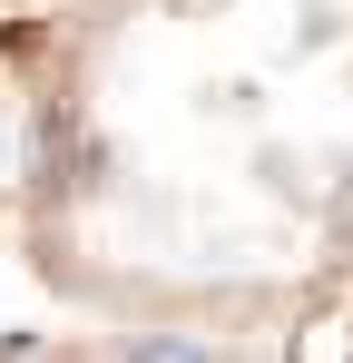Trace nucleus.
<instances>
[{
	"instance_id": "nucleus-1",
	"label": "nucleus",
	"mask_w": 353,
	"mask_h": 363,
	"mask_svg": "<svg viewBox=\"0 0 353 363\" xmlns=\"http://www.w3.org/2000/svg\"><path fill=\"white\" fill-rule=\"evenodd\" d=\"M0 265L69 314L314 344L353 304V0H50L0 30Z\"/></svg>"
},
{
	"instance_id": "nucleus-2",
	"label": "nucleus",
	"mask_w": 353,
	"mask_h": 363,
	"mask_svg": "<svg viewBox=\"0 0 353 363\" xmlns=\"http://www.w3.org/2000/svg\"><path fill=\"white\" fill-rule=\"evenodd\" d=\"M0 363H314L294 334H216V324H138V314H69L30 304L0 324Z\"/></svg>"
},
{
	"instance_id": "nucleus-3",
	"label": "nucleus",
	"mask_w": 353,
	"mask_h": 363,
	"mask_svg": "<svg viewBox=\"0 0 353 363\" xmlns=\"http://www.w3.org/2000/svg\"><path fill=\"white\" fill-rule=\"evenodd\" d=\"M30 10H50V0H0V30H20Z\"/></svg>"
},
{
	"instance_id": "nucleus-4",
	"label": "nucleus",
	"mask_w": 353,
	"mask_h": 363,
	"mask_svg": "<svg viewBox=\"0 0 353 363\" xmlns=\"http://www.w3.org/2000/svg\"><path fill=\"white\" fill-rule=\"evenodd\" d=\"M0 275H10V265H0Z\"/></svg>"
}]
</instances>
